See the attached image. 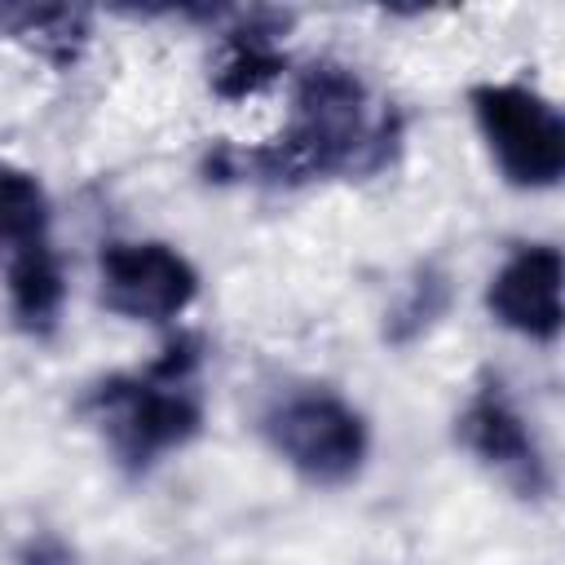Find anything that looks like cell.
Wrapping results in <instances>:
<instances>
[{
    "mask_svg": "<svg viewBox=\"0 0 565 565\" xmlns=\"http://www.w3.org/2000/svg\"><path fill=\"white\" fill-rule=\"evenodd\" d=\"M106 309L137 322H168L185 313L199 278L181 252L168 243H106L97 256Z\"/></svg>",
    "mask_w": 565,
    "mask_h": 565,
    "instance_id": "cell-5",
    "label": "cell"
},
{
    "mask_svg": "<svg viewBox=\"0 0 565 565\" xmlns=\"http://www.w3.org/2000/svg\"><path fill=\"white\" fill-rule=\"evenodd\" d=\"M194 362H199V344L177 340L141 375H119L97 384L93 411L110 437V450L128 468H146L163 450H177L199 433L203 411L190 388Z\"/></svg>",
    "mask_w": 565,
    "mask_h": 565,
    "instance_id": "cell-2",
    "label": "cell"
},
{
    "mask_svg": "<svg viewBox=\"0 0 565 565\" xmlns=\"http://www.w3.org/2000/svg\"><path fill=\"white\" fill-rule=\"evenodd\" d=\"M4 274H9V300H13L18 322L31 327V331H49L53 318H57V309H62V296H66V287H62V265H57V256L49 252V243H40V247L13 256V260L4 265Z\"/></svg>",
    "mask_w": 565,
    "mask_h": 565,
    "instance_id": "cell-8",
    "label": "cell"
},
{
    "mask_svg": "<svg viewBox=\"0 0 565 565\" xmlns=\"http://www.w3.org/2000/svg\"><path fill=\"white\" fill-rule=\"evenodd\" d=\"M402 137V124L388 106H375L366 84L335 66H309L300 88H296V115L291 128L247 154L256 172L274 181H296V177H327V172H375L388 163L393 146Z\"/></svg>",
    "mask_w": 565,
    "mask_h": 565,
    "instance_id": "cell-1",
    "label": "cell"
},
{
    "mask_svg": "<svg viewBox=\"0 0 565 565\" xmlns=\"http://www.w3.org/2000/svg\"><path fill=\"white\" fill-rule=\"evenodd\" d=\"M561 252L547 243L521 247L516 256H508V265L490 278L486 305L490 313L530 340H556L561 331Z\"/></svg>",
    "mask_w": 565,
    "mask_h": 565,
    "instance_id": "cell-6",
    "label": "cell"
},
{
    "mask_svg": "<svg viewBox=\"0 0 565 565\" xmlns=\"http://www.w3.org/2000/svg\"><path fill=\"white\" fill-rule=\"evenodd\" d=\"M459 437L463 446L490 463L494 472H503L508 481H516L521 490H543V463H539V450L521 424V415L512 411V402L499 393V384L481 388L468 411L459 415Z\"/></svg>",
    "mask_w": 565,
    "mask_h": 565,
    "instance_id": "cell-7",
    "label": "cell"
},
{
    "mask_svg": "<svg viewBox=\"0 0 565 565\" xmlns=\"http://www.w3.org/2000/svg\"><path fill=\"white\" fill-rule=\"evenodd\" d=\"M282 66H287V57L278 53L274 31L247 22V26H238L230 35V53H225V62L216 71V93L221 97H252L265 84H274Z\"/></svg>",
    "mask_w": 565,
    "mask_h": 565,
    "instance_id": "cell-10",
    "label": "cell"
},
{
    "mask_svg": "<svg viewBox=\"0 0 565 565\" xmlns=\"http://www.w3.org/2000/svg\"><path fill=\"white\" fill-rule=\"evenodd\" d=\"M265 433L274 450L309 481L340 486L366 459V424L331 393H300L269 411Z\"/></svg>",
    "mask_w": 565,
    "mask_h": 565,
    "instance_id": "cell-4",
    "label": "cell"
},
{
    "mask_svg": "<svg viewBox=\"0 0 565 565\" xmlns=\"http://www.w3.org/2000/svg\"><path fill=\"white\" fill-rule=\"evenodd\" d=\"M49 230V199L40 190V181L22 168H9L0 163V256L4 265L40 243Z\"/></svg>",
    "mask_w": 565,
    "mask_h": 565,
    "instance_id": "cell-9",
    "label": "cell"
},
{
    "mask_svg": "<svg viewBox=\"0 0 565 565\" xmlns=\"http://www.w3.org/2000/svg\"><path fill=\"white\" fill-rule=\"evenodd\" d=\"M0 26H9L13 35H26L53 57L75 53V44H84L88 35V22L79 9H0Z\"/></svg>",
    "mask_w": 565,
    "mask_h": 565,
    "instance_id": "cell-11",
    "label": "cell"
},
{
    "mask_svg": "<svg viewBox=\"0 0 565 565\" xmlns=\"http://www.w3.org/2000/svg\"><path fill=\"white\" fill-rule=\"evenodd\" d=\"M472 115L477 128L499 163V172L512 185L547 190L565 172V124L556 106L525 84H477L472 88Z\"/></svg>",
    "mask_w": 565,
    "mask_h": 565,
    "instance_id": "cell-3",
    "label": "cell"
}]
</instances>
